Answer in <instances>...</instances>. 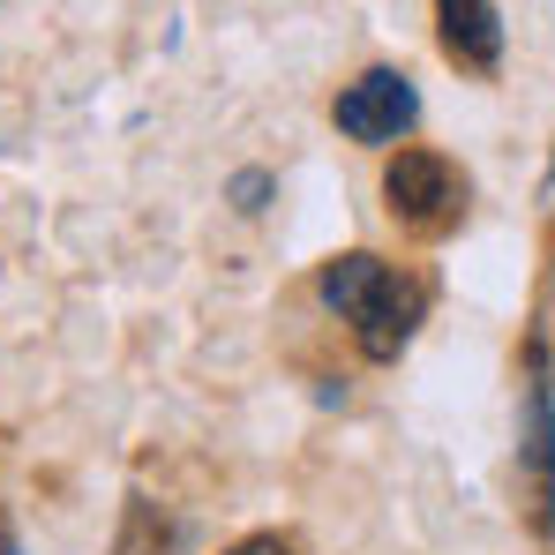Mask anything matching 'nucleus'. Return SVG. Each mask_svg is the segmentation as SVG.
Returning a JSON list of instances; mask_svg holds the SVG:
<instances>
[{
	"instance_id": "nucleus-1",
	"label": "nucleus",
	"mask_w": 555,
	"mask_h": 555,
	"mask_svg": "<svg viewBox=\"0 0 555 555\" xmlns=\"http://www.w3.org/2000/svg\"><path fill=\"white\" fill-rule=\"evenodd\" d=\"M315 293H323V308L361 338L369 361H398V353L413 346L421 315H428V285L413 271H398V263H383V256H369V248L331 256V263L315 271Z\"/></svg>"
},
{
	"instance_id": "nucleus-2",
	"label": "nucleus",
	"mask_w": 555,
	"mask_h": 555,
	"mask_svg": "<svg viewBox=\"0 0 555 555\" xmlns=\"http://www.w3.org/2000/svg\"><path fill=\"white\" fill-rule=\"evenodd\" d=\"M383 203H390V218L405 225V233H451L465 218V173L443 158V151H421V143H405L390 166H383Z\"/></svg>"
},
{
	"instance_id": "nucleus-3",
	"label": "nucleus",
	"mask_w": 555,
	"mask_h": 555,
	"mask_svg": "<svg viewBox=\"0 0 555 555\" xmlns=\"http://www.w3.org/2000/svg\"><path fill=\"white\" fill-rule=\"evenodd\" d=\"M331 120H338L346 143L390 151V143L413 135V120H421V91H413V76H398V68H369V76H353V83L338 91Z\"/></svg>"
},
{
	"instance_id": "nucleus-4",
	"label": "nucleus",
	"mask_w": 555,
	"mask_h": 555,
	"mask_svg": "<svg viewBox=\"0 0 555 555\" xmlns=\"http://www.w3.org/2000/svg\"><path fill=\"white\" fill-rule=\"evenodd\" d=\"M518 473H526V495H533V526L555 533V390H548V369L541 361L526 369V443H518Z\"/></svg>"
},
{
	"instance_id": "nucleus-5",
	"label": "nucleus",
	"mask_w": 555,
	"mask_h": 555,
	"mask_svg": "<svg viewBox=\"0 0 555 555\" xmlns=\"http://www.w3.org/2000/svg\"><path fill=\"white\" fill-rule=\"evenodd\" d=\"M436 46L465 76H495L503 68V15H495V0H436Z\"/></svg>"
},
{
	"instance_id": "nucleus-6",
	"label": "nucleus",
	"mask_w": 555,
	"mask_h": 555,
	"mask_svg": "<svg viewBox=\"0 0 555 555\" xmlns=\"http://www.w3.org/2000/svg\"><path fill=\"white\" fill-rule=\"evenodd\" d=\"M225 555H300V541H285V533H248V541H233Z\"/></svg>"
}]
</instances>
